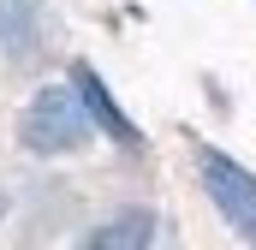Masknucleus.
Masks as SVG:
<instances>
[{"mask_svg":"<svg viewBox=\"0 0 256 250\" xmlns=\"http://www.w3.org/2000/svg\"><path fill=\"white\" fill-rule=\"evenodd\" d=\"M12 131H18V149L36 155V161H66V155L96 143V125H90V114H84L72 84H36L24 96Z\"/></svg>","mask_w":256,"mask_h":250,"instance_id":"f257e3e1","label":"nucleus"},{"mask_svg":"<svg viewBox=\"0 0 256 250\" xmlns=\"http://www.w3.org/2000/svg\"><path fill=\"white\" fill-rule=\"evenodd\" d=\"M191 173H196V190L208 196V208L220 214V226L232 238L256 244V173L220 143H196L191 149Z\"/></svg>","mask_w":256,"mask_h":250,"instance_id":"f03ea898","label":"nucleus"},{"mask_svg":"<svg viewBox=\"0 0 256 250\" xmlns=\"http://www.w3.org/2000/svg\"><path fill=\"white\" fill-rule=\"evenodd\" d=\"M60 48V18L48 0H0V60L30 72Z\"/></svg>","mask_w":256,"mask_h":250,"instance_id":"7ed1b4c3","label":"nucleus"},{"mask_svg":"<svg viewBox=\"0 0 256 250\" xmlns=\"http://www.w3.org/2000/svg\"><path fill=\"white\" fill-rule=\"evenodd\" d=\"M66 84L78 90L84 114H90V125H96V137H108V143H120V149H143V131H137V120H131L126 108L114 102L108 78H102L90 60H72V66H66Z\"/></svg>","mask_w":256,"mask_h":250,"instance_id":"20e7f679","label":"nucleus"},{"mask_svg":"<svg viewBox=\"0 0 256 250\" xmlns=\"http://www.w3.org/2000/svg\"><path fill=\"white\" fill-rule=\"evenodd\" d=\"M155 238H161V214L155 208H114L108 220L78 232V244H90V250H149Z\"/></svg>","mask_w":256,"mask_h":250,"instance_id":"39448f33","label":"nucleus"},{"mask_svg":"<svg viewBox=\"0 0 256 250\" xmlns=\"http://www.w3.org/2000/svg\"><path fill=\"white\" fill-rule=\"evenodd\" d=\"M6 214H12V190L0 185V220H6Z\"/></svg>","mask_w":256,"mask_h":250,"instance_id":"423d86ee","label":"nucleus"}]
</instances>
